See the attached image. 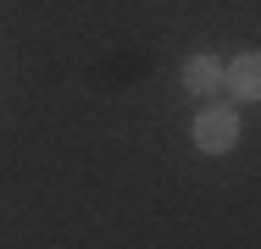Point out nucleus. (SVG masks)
<instances>
[{
  "label": "nucleus",
  "instance_id": "obj_1",
  "mask_svg": "<svg viewBox=\"0 0 261 249\" xmlns=\"http://www.w3.org/2000/svg\"><path fill=\"white\" fill-rule=\"evenodd\" d=\"M195 144L206 149V155H228V149L239 144V111L233 105H206L195 116Z\"/></svg>",
  "mask_w": 261,
  "mask_h": 249
},
{
  "label": "nucleus",
  "instance_id": "obj_2",
  "mask_svg": "<svg viewBox=\"0 0 261 249\" xmlns=\"http://www.w3.org/2000/svg\"><path fill=\"white\" fill-rule=\"evenodd\" d=\"M184 89L200 95V100H211L217 89H222V61H211V55H189V61H184Z\"/></svg>",
  "mask_w": 261,
  "mask_h": 249
},
{
  "label": "nucleus",
  "instance_id": "obj_3",
  "mask_svg": "<svg viewBox=\"0 0 261 249\" xmlns=\"http://www.w3.org/2000/svg\"><path fill=\"white\" fill-rule=\"evenodd\" d=\"M222 83L233 89L239 100H261V55H239V61H228V72H222Z\"/></svg>",
  "mask_w": 261,
  "mask_h": 249
}]
</instances>
